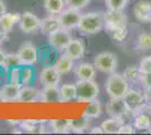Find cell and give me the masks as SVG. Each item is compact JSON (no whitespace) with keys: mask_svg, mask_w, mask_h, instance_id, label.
<instances>
[{"mask_svg":"<svg viewBox=\"0 0 151 135\" xmlns=\"http://www.w3.org/2000/svg\"><path fill=\"white\" fill-rule=\"evenodd\" d=\"M105 26V17L103 11H90V13L82 14L78 29L83 34L94 35L101 32Z\"/></svg>","mask_w":151,"mask_h":135,"instance_id":"obj_1","label":"cell"},{"mask_svg":"<svg viewBox=\"0 0 151 135\" xmlns=\"http://www.w3.org/2000/svg\"><path fill=\"white\" fill-rule=\"evenodd\" d=\"M105 89L109 98H123L130 89V84L124 78L123 73L113 72L107 78Z\"/></svg>","mask_w":151,"mask_h":135,"instance_id":"obj_2","label":"cell"},{"mask_svg":"<svg viewBox=\"0 0 151 135\" xmlns=\"http://www.w3.org/2000/svg\"><path fill=\"white\" fill-rule=\"evenodd\" d=\"M77 101L79 103H89L97 99L99 95V86L93 80H78L77 81Z\"/></svg>","mask_w":151,"mask_h":135,"instance_id":"obj_3","label":"cell"},{"mask_svg":"<svg viewBox=\"0 0 151 135\" xmlns=\"http://www.w3.org/2000/svg\"><path fill=\"white\" fill-rule=\"evenodd\" d=\"M94 65L98 71L111 74L113 72H116L117 56L112 52H101L95 56Z\"/></svg>","mask_w":151,"mask_h":135,"instance_id":"obj_4","label":"cell"},{"mask_svg":"<svg viewBox=\"0 0 151 135\" xmlns=\"http://www.w3.org/2000/svg\"><path fill=\"white\" fill-rule=\"evenodd\" d=\"M81 15L82 14L80 13V10L67 7V8H64L62 13L58 15V17L60 20L61 27L64 29L71 31V29H75L78 27L80 18H81Z\"/></svg>","mask_w":151,"mask_h":135,"instance_id":"obj_5","label":"cell"},{"mask_svg":"<svg viewBox=\"0 0 151 135\" xmlns=\"http://www.w3.org/2000/svg\"><path fill=\"white\" fill-rule=\"evenodd\" d=\"M17 55L20 60L22 65H32L33 66L38 61V50L31 42H26L20 45V47L17 51Z\"/></svg>","mask_w":151,"mask_h":135,"instance_id":"obj_6","label":"cell"},{"mask_svg":"<svg viewBox=\"0 0 151 135\" xmlns=\"http://www.w3.org/2000/svg\"><path fill=\"white\" fill-rule=\"evenodd\" d=\"M72 39L70 31L64 28H59L58 31L49 35V45L57 52H63Z\"/></svg>","mask_w":151,"mask_h":135,"instance_id":"obj_7","label":"cell"},{"mask_svg":"<svg viewBox=\"0 0 151 135\" xmlns=\"http://www.w3.org/2000/svg\"><path fill=\"white\" fill-rule=\"evenodd\" d=\"M133 126L138 131H148L151 126V105L145 103L141 108L135 111L133 118Z\"/></svg>","mask_w":151,"mask_h":135,"instance_id":"obj_8","label":"cell"},{"mask_svg":"<svg viewBox=\"0 0 151 135\" xmlns=\"http://www.w3.org/2000/svg\"><path fill=\"white\" fill-rule=\"evenodd\" d=\"M18 25L23 33L31 34V33L40 31L41 19L32 11H24L23 14H20V19H19Z\"/></svg>","mask_w":151,"mask_h":135,"instance_id":"obj_9","label":"cell"},{"mask_svg":"<svg viewBox=\"0 0 151 135\" xmlns=\"http://www.w3.org/2000/svg\"><path fill=\"white\" fill-rule=\"evenodd\" d=\"M105 17V26L104 28H112V27H127V16L124 10H111L107 9L104 13Z\"/></svg>","mask_w":151,"mask_h":135,"instance_id":"obj_10","label":"cell"},{"mask_svg":"<svg viewBox=\"0 0 151 135\" xmlns=\"http://www.w3.org/2000/svg\"><path fill=\"white\" fill-rule=\"evenodd\" d=\"M123 100L125 103L127 109L132 110L134 113L140 109L145 104V95H143V91L138 89H131V88L127 90V92L124 95Z\"/></svg>","mask_w":151,"mask_h":135,"instance_id":"obj_11","label":"cell"},{"mask_svg":"<svg viewBox=\"0 0 151 135\" xmlns=\"http://www.w3.org/2000/svg\"><path fill=\"white\" fill-rule=\"evenodd\" d=\"M61 81V73L53 64L45 65L40 73V82L42 86H59Z\"/></svg>","mask_w":151,"mask_h":135,"instance_id":"obj_12","label":"cell"},{"mask_svg":"<svg viewBox=\"0 0 151 135\" xmlns=\"http://www.w3.org/2000/svg\"><path fill=\"white\" fill-rule=\"evenodd\" d=\"M135 19L140 23H151V1L141 0L133 7Z\"/></svg>","mask_w":151,"mask_h":135,"instance_id":"obj_13","label":"cell"},{"mask_svg":"<svg viewBox=\"0 0 151 135\" xmlns=\"http://www.w3.org/2000/svg\"><path fill=\"white\" fill-rule=\"evenodd\" d=\"M127 110L123 98H109L106 104V113L109 117L121 118Z\"/></svg>","mask_w":151,"mask_h":135,"instance_id":"obj_14","label":"cell"},{"mask_svg":"<svg viewBox=\"0 0 151 135\" xmlns=\"http://www.w3.org/2000/svg\"><path fill=\"white\" fill-rule=\"evenodd\" d=\"M85 52H86V45L83 43V41L79 39H72L68 46L65 47V50L63 51V53L76 61V60L83 58Z\"/></svg>","mask_w":151,"mask_h":135,"instance_id":"obj_15","label":"cell"},{"mask_svg":"<svg viewBox=\"0 0 151 135\" xmlns=\"http://www.w3.org/2000/svg\"><path fill=\"white\" fill-rule=\"evenodd\" d=\"M20 14L18 13H5L0 16V33L8 35L14 29L16 24L19 23Z\"/></svg>","mask_w":151,"mask_h":135,"instance_id":"obj_16","label":"cell"},{"mask_svg":"<svg viewBox=\"0 0 151 135\" xmlns=\"http://www.w3.org/2000/svg\"><path fill=\"white\" fill-rule=\"evenodd\" d=\"M41 99V90L33 86H22L17 97L18 103H35Z\"/></svg>","mask_w":151,"mask_h":135,"instance_id":"obj_17","label":"cell"},{"mask_svg":"<svg viewBox=\"0 0 151 135\" xmlns=\"http://www.w3.org/2000/svg\"><path fill=\"white\" fill-rule=\"evenodd\" d=\"M73 71H75V76L78 80H93L96 76L97 69L95 68L94 63L83 62V63L76 65Z\"/></svg>","mask_w":151,"mask_h":135,"instance_id":"obj_18","label":"cell"},{"mask_svg":"<svg viewBox=\"0 0 151 135\" xmlns=\"http://www.w3.org/2000/svg\"><path fill=\"white\" fill-rule=\"evenodd\" d=\"M20 84L7 82L0 89V100L4 101H17V97L20 89Z\"/></svg>","mask_w":151,"mask_h":135,"instance_id":"obj_19","label":"cell"},{"mask_svg":"<svg viewBox=\"0 0 151 135\" xmlns=\"http://www.w3.org/2000/svg\"><path fill=\"white\" fill-rule=\"evenodd\" d=\"M41 101L43 103H61L59 86H43L41 90Z\"/></svg>","mask_w":151,"mask_h":135,"instance_id":"obj_20","label":"cell"},{"mask_svg":"<svg viewBox=\"0 0 151 135\" xmlns=\"http://www.w3.org/2000/svg\"><path fill=\"white\" fill-rule=\"evenodd\" d=\"M59 28H61V24L57 15H50L47 17H45L44 19H41V26H40V31L44 35H50L52 33L58 31Z\"/></svg>","mask_w":151,"mask_h":135,"instance_id":"obj_21","label":"cell"},{"mask_svg":"<svg viewBox=\"0 0 151 135\" xmlns=\"http://www.w3.org/2000/svg\"><path fill=\"white\" fill-rule=\"evenodd\" d=\"M54 66L57 68V70L61 73V76L63 74H68L71 71L75 69V60H72L69 58L67 54L62 53L61 55H59L55 61H54Z\"/></svg>","mask_w":151,"mask_h":135,"instance_id":"obj_22","label":"cell"},{"mask_svg":"<svg viewBox=\"0 0 151 135\" xmlns=\"http://www.w3.org/2000/svg\"><path fill=\"white\" fill-rule=\"evenodd\" d=\"M60 95H61V103H70L77 100L78 91L76 84H64L60 87Z\"/></svg>","mask_w":151,"mask_h":135,"instance_id":"obj_23","label":"cell"},{"mask_svg":"<svg viewBox=\"0 0 151 135\" xmlns=\"http://www.w3.org/2000/svg\"><path fill=\"white\" fill-rule=\"evenodd\" d=\"M51 132L64 134L71 131V119H51L49 121Z\"/></svg>","mask_w":151,"mask_h":135,"instance_id":"obj_24","label":"cell"},{"mask_svg":"<svg viewBox=\"0 0 151 135\" xmlns=\"http://www.w3.org/2000/svg\"><path fill=\"white\" fill-rule=\"evenodd\" d=\"M122 124H124V123L121 118L109 117V118H107L101 123V126L105 134H117Z\"/></svg>","mask_w":151,"mask_h":135,"instance_id":"obj_25","label":"cell"},{"mask_svg":"<svg viewBox=\"0 0 151 135\" xmlns=\"http://www.w3.org/2000/svg\"><path fill=\"white\" fill-rule=\"evenodd\" d=\"M43 6L50 15H59L64 10L65 1L64 0H44Z\"/></svg>","mask_w":151,"mask_h":135,"instance_id":"obj_26","label":"cell"},{"mask_svg":"<svg viewBox=\"0 0 151 135\" xmlns=\"http://www.w3.org/2000/svg\"><path fill=\"white\" fill-rule=\"evenodd\" d=\"M123 76L129 81V84H138L141 80L142 72L140 71L139 65H129L123 72Z\"/></svg>","mask_w":151,"mask_h":135,"instance_id":"obj_27","label":"cell"},{"mask_svg":"<svg viewBox=\"0 0 151 135\" xmlns=\"http://www.w3.org/2000/svg\"><path fill=\"white\" fill-rule=\"evenodd\" d=\"M35 79V71L32 65H20V84L31 86Z\"/></svg>","mask_w":151,"mask_h":135,"instance_id":"obj_28","label":"cell"},{"mask_svg":"<svg viewBox=\"0 0 151 135\" xmlns=\"http://www.w3.org/2000/svg\"><path fill=\"white\" fill-rule=\"evenodd\" d=\"M101 111H103V109H101V104L97 99H94V100H91V101L88 103V106L85 109L83 116L88 117L90 119H96V118H98L101 115Z\"/></svg>","mask_w":151,"mask_h":135,"instance_id":"obj_29","label":"cell"},{"mask_svg":"<svg viewBox=\"0 0 151 135\" xmlns=\"http://www.w3.org/2000/svg\"><path fill=\"white\" fill-rule=\"evenodd\" d=\"M90 129V118L82 116L78 119H71V131L75 133H82Z\"/></svg>","mask_w":151,"mask_h":135,"instance_id":"obj_30","label":"cell"},{"mask_svg":"<svg viewBox=\"0 0 151 135\" xmlns=\"http://www.w3.org/2000/svg\"><path fill=\"white\" fill-rule=\"evenodd\" d=\"M106 32L116 42H123L129 34L127 27H112V28H107Z\"/></svg>","mask_w":151,"mask_h":135,"instance_id":"obj_31","label":"cell"},{"mask_svg":"<svg viewBox=\"0 0 151 135\" xmlns=\"http://www.w3.org/2000/svg\"><path fill=\"white\" fill-rule=\"evenodd\" d=\"M137 49L140 51L151 50V33H141L137 39Z\"/></svg>","mask_w":151,"mask_h":135,"instance_id":"obj_32","label":"cell"},{"mask_svg":"<svg viewBox=\"0 0 151 135\" xmlns=\"http://www.w3.org/2000/svg\"><path fill=\"white\" fill-rule=\"evenodd\" d=\"M20 60H19L17 53H8L6 54V59H5V64H4V69L6 71H9L13 68H17L20 66Z\"/></svg>","mask_w":151,"mask_h":135,"instance_id":"obj_33","label":"cell"},{"mask_svg":"<svg viewBox=\"0 0 151 135\" xmlns=\"http://www.w3.org/2000/svg\"><path fill=\"white\" fill-rule=\"evenodd\" d=\"M55 50L50 46V47H44L43 50V59H42V64L44 65H50L52 64V62L58 58L55 56Z\"/></svg>","mask_w":151,"mask_h":135,"instance_id":"obj_34","label":"cell"},{"mask_svg":"<svg viewBox=\"0 0 151 135\" xmlns=\"http://www.w3.org/2000/svg\"><path fill=\"white\" fill-rule=\"evenodd\" d=\"M107 9L111 10H124L129 0H105Z\"/></svg>","mask_w":151,"mask_h":135,"instance_id":"obj_35","label":"cell"},{"mask_svg":"<svg viewBox=\"0 0 151 135\" xmlns=\"http://www.w3.org/2000/svg\"><path fill=\"white\" fill-rule=\"evenodd\" d=\"M64 1H65V6L67 7L78 9V10H81L83 8H86L90 2V0H64Z\"/></svg>","mask_w":151,"mask_h":135,"instance_id":"obj_36","label":"cell"},{"mask_svg":"<svg viewBox=\"0 0 151 135\" xmlns=\"http://www.w3.org/2000/svg\"><path fill=\"white\" fill-rule=\"evenodd\" d=\"M8 81L13 84H20V66L13 68L8 71Z\"/></svg>","mask_w":151,"mask_h":135,"instance_id":"obj_37","label":"cell"},{"mask_svg":"<svg viewBox=\"0 0 151 135\" xmlns=\"http://www.w3.org/2000/svg\"><path fill=\"white\" fill-rule=\"evenodd\" d=\"M139 68H140V71L142 72V74L151 73V55H147L141 59L139 63Z\"/></svg>","mask_w":151,"mask_h":135,"instance_id":"obj_38","label":"cell"},{"mask_svg":"<svg viewBox=\"0 0 151 135\" xmlns=\"http://www.w3.org/2000/svg\"><path fill=\"white\" fill-rule=\"evenodd\" d=\"M37 123V119H25V121H20L19 126L24 129L25 132H27V133H33V129L36 126Z\"/></svg>","mask_w":151,"mask_h":135,"instance_id":"obj_39","label":"cell"},{"mask_svg":"<svg viewBox=\"0 0 151 135\" xmlns=\"http://www.w3.org/2000/svg\"><path fill=\"white\" fill-rule=\"evenodd\" d=\"M134 133H135V129H134L132 123L122 124V126H121L119 132H117V134H134Z\"/></svg>","mask_w":151,"mask_h":135,"instance_id":"obj_40","label":"cell"},{"mask_svg":"<svg viewBox=\"0 0 151 135\" xmlns=\"http://www.w3.org/2000/svg\"><path fill=\"white\" fill-rule=\"evenodd\" d=\"M140 84L143 86V88H149V87H151V73L142 74L141 80H140Z\"/></svg>","mask_w":151,"mask_h":135,"instance_id":"obj_41","label":"cell"},{"mask_svg":"<svg viewBox=\"0 0 151 135\" xmlns=\"http://www.w3.org/2000/svg\"><path fill=\"white\" fill-rule=\"evenodd\" d=\"M143 95L145 98V103L151 105V87L149 88H143Z\"/></svg>","mask_w":151,"mask_h":135,"instance_id":"obj_42","label":"cell"},{"mask_svg":"<svg viewBox=\"0 0 151 135\" xmlns=\"http://www.w3.org/2000/svg\"><path fill=\"white\" fill-rule=\"evenodd\" d=\"M89 133H91V134H103L104 133V131L101 129V126H98V127H91V129H89Z\"/></svg>","mask_w":151,"mask_h":135,"instance_id":"obj_43","label":"cell"},{"mask_svg":"<svg viewBox=\"0 0 151 135\" xmlns=\"http://www.w3.org/2000/svg\"><path fill=\"white\" fill-rule=\"evenodd\" d=\"M5 13H7L6 4H5V1H4V0H0V16H1V15H4Z\"/></svg>","mask_w":151,"mask_h":135,"instance_id":"obj_44","label":"cell"},{"mask_svg":"<svg viewBox=\"0 0 151 135\" xmlns=\"http://www.w3.org/2000/svg\"><path fill=\"white\" fill-rule=\"evenodd\" d=\"M5 59H6V53L0 50V66H4V64H5Z\"/></svg>","mask_w":151,"mask_h":135,"instance_id":"obj_45","label":"cell"},{"mask_svg":"<svg viewBox=\"0 0 151 135\" xmlns=\"http://www.w3.org/2000/svg\"><path fill=\"white\" fill-rule=\"evenodd\" d=\"M7 124L13 125V126H17L20 124V121L19 119H7Z\"/></svg>","mask_w":151,"mask_h":135,"instance_id":"obj_46","label":"cell"},{"mask_svg":"<svg viewBox=\"0 0 151 135\" xmlns=\"http://www.w3.org/2000/svg\"><path fill=\"white\" fill-rule=\"evenodd\" d=\"M5 39H6V35H4V34L0 33V47H1V45H2V43H4Z\"/></svg>","mask_w":151,"mask_h":135,"instance_id":"obj_47","label":"cell"},{"mask_svg":"<svg viewBox=\"0 0 151 135\" xmlns=\"http://www.w3.org/2000/svg\"><path fill=\"white\" fill-rule=\"evenodd\" d=\"M147 132H148V133H151V126H150V127H149V129H148Z\"/></svg>","mask_w":151,"mask_h":135,"instance_id":"obj_48","label":"cell"},{"mask_svg":"<svg viewBox=\"0 0 151 135\" xmlns=\"http://www.w3.org/2000/svg\"><path fill=\"white\" fill-rule=\"evenodd\" d=\"M150 29H151V23H150Z\"/></svg>","mask_w":151,"mask_h":135,"instance_id":"obj_49","label":"cell"}]
</instances>
